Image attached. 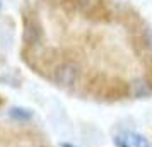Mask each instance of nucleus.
I'll return each instance as SVG.
<instances>
[{
	"mask_svg": "<svg viewBox=\"0 0 152 147\" xmlns=\"http://www.w3.org/2000/svg\"><path fill=\"white\" fill-rule=\"evenodd\" d=\"M0 147H55L36 113L0 96Z\"/></svg>",
	"mask_w": 152,
	"mask_h": 147,
	"instance_id": "1",
	"label": "nucleus"
},
{
	"mask_svg": "<svg viewBox=\"0 0 152 147\" xmlns=\"http://www.w3.org/2000/svg\"><path fill=\"white\" fill-rule=\"evenodd\" d=\"M0 10H2V0H0Z\"/></svg>",
	"mask_w": 152,
	"mask_h": 147,
	"instance_id": "2",
	"label": "nucleus"
}]
</instances>
